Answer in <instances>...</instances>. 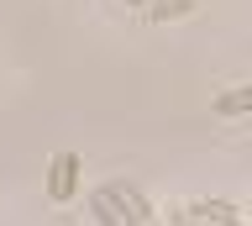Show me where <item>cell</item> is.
Returning a JSON list of instances; mask_svg holds the SVG:
<instances>
[{"instance_id":"6da1fadb","label":"cell","mask_w":252,"mask_h":226,"mask_svg":"<svg viewBox=\"0 0 252 226\" xmlns=\"http://www.w3.org/2000/svg\"><path fill=\"white\" fill-rule=\"evenodd\" d=\"M79 194V153H58L47 163V200L53 205H68Z\"/></svg>"},{"instance_id":"7a4b0ae2","label":"cell","mask_w":252,"mask_h":226,"mask_svg":"<svg viewBox=\"0 0 252 226\" xmlns=\"http://www.w3.org/2000/svg\"><path fill=\"white\" fill-rule=\"evenodd\" d=\"M105 200L121 210L131 226H153V205H147V194H142L137 184H105Z\"/></svg>"},{"instance_id":"3957f363","label":"cell","mask_w":252,"mask_h":226,"mask_svg":"<svg viewBox=\"0 0 252 226\" xmlns=\"http://www.w3.org/2000/svg\"><path fill=\"white\" fill-rule=\"evenodd\" d=\"M184 216H189V221H200V226H247V210L231 205V200H194Z\"/></svg>"},{"instance_id":"277c9868","label":"cell","mask_w":252,"mask_h":226,"mask_svg":"<svg viewBox=\"0 0 252 226\" xmlns=\"http://www.w3.org/2000/svg\"><path fill=\"white\" fill-rule=\"evenodd\" d=\"M247 111H252V84H236L216 100V116H247Z\"/></svg>"},{"instance_id":"5b68a950","label":"cell","mask_w":252,"mask_h":226,"mask_svg":"<svg viewBox=\"0 0 252 226\" xmlns=\"http://www.w3.org/2000/svg\"><path fill=\"white\" fill-rule=\"evenodd\" d=\"M90 210H94V221H100V226H131V221L121 216V210H116V205L105 200V190H94V194H90Z\"/></svg>"},{"instance_id":"8992f818","label":"cell","mask_w":252,"mask_h":226,"mask_svg":"<svg viewBox=\"0 0 252 226\" xmlns=\"http://www.w3.org/2000/svg\"><path fill=\"white\" fill-rule=\"evenodd\" d=\"M189 11H194V0H158V5H153V16H158V21H168V16H189Z\"/></svg>"},{"instance_id":"52a82bcc","label":"cell","mask_w":252,"mask_h":226,"mask_svg":"<svg viewBox=\"0 0 252 226\" xmlns=\"http://www.w3.org/2000/svg\"><path fill=\"white\" fill-rule=\"evenodd\" d=\"M126 5H147V0H126Z\"/></svg>"}]
</instances>
